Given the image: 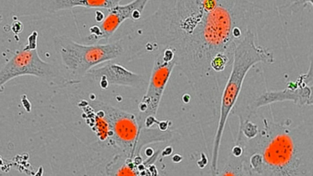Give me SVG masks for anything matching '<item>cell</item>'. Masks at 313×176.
Segmentation results:
<instances>
[{"instance_id":"cell-6","label":"cell","mask_w":313,"mask_h":176,"mask_svg":"<svg viewBox=\"0 0 313 176\" xmlns=\"http://www.w3.org/2000/svg\"><path fill=\"white\" fill-rule=\"evenodd\" d=\"M148 2L147 0H133L125 4H119L109 10L108 14L101 23L90 27V34L85 38L86 42L94 44L102 39L107 40L125 21L140 20Z\"/></svg>"},{"instance_id":"cell-12","label":"cell","mask_w":313,"mask_h":176,"mask_svg":"<svg viewBox=\"0 0 313 176\" xmlns=\"http://www.w3.org/2000/svg\"><path fill=\"white\" fill-rule=\"evenodd\" d=\"M201 155V159L202 160V163L198 166L200 168L203 169L207 165L208 163H208V159L206 155L204 154V153H202Z\"/></svg>"},{"instance_id":"cell-7","label":"cell","mask_w":313,"mask_h":176,"mask_svg":"<svg viewBox=\"0 0 313 176\" xmlns=\"http://www.w3.org/2000/svg\"><path fill=\"white\" fill-rule=\"evenodd\" d=\"M256 64L255 58L249 52L243 50L235 51L230 73L221 96V110L231 112L238 99L247 74Z\"/></svg>"},{"instance_id":"cell-3","label":"cell","mask_w":313,"mask_h":176,"mask_svg":"<svg viewBox=\"0 0 313 176\" xmlns=\"http://www.w3.org/2000/svg\"><path fill=\"white\" fill-rule=\"evenodd\" d=\"M53 40L63 64L78 82L95 66L116 59L124 52L122 40L106 44H85L65 35L55 36Z\"/></svg>"},{"instance_id":"cell-8","label":"cell","mask_w":313,"mask_h":176,"mask_svg":"<svg viewBox=\"0 0 313 176\" xmlns=\"http://www.w3.org/2000/svg\"><path fill=\"white\" fill-rule=\"evenodd\" d=\"M86 75L98 82L102 88L109 85H117L140 89L146 84L141 74L131 71L116 63L107 64L89 71Z\"/></svg>"},{"instance_id":"cell-5","label":"cell","mask_w":313,"mask_h":176,"mask_svg":"<svg viewBox=\"0 0 313 176\" xmlns=\"http://www.w3.org/2000/svg\"><path fill=\"white\" fill-rule=\"evenodd\" d=\"M153 66L146 91L138 105L145 114H155L170 77L176 66L174 51L163 48L154 54Z\"/></svg>"},{"instance_id":"cell-10","label":"cell","mask_w":313,"mask_h":176,"mask_svg":"<svg viewBox=\"0 0 313 176\" xmlns=\"http://www.w3.org/2000/svg\"><path fill=\"white\" fill-rule=\"evenodd\" d=\"M120 2L121 0H57L56 6L59 11L79 7L109 10L120 4Z\"/></svg>"},{"instance_id":"cell-9","label":"cell","mask_w":313,"mask_h":176,"mask_svg":"<svg viewBox=\"0 0 313 176\" xmlns=\"http://www.w3.org/2000/svg\"><path fill=\"white\" fill-rule=\"evenodd\" d=\"M298 98L297 90H292L286 88L280 90L267 91L258 95L247 106L250 111L254 112L260 108L278 102L291 101L296 105Z\"/></svg>"},{"instance_id":"cell-4","label":"cell","mask_w":313,"mask_h":176,"mask_svg":"<svg viewBox=\"0 0 313 176\" xmlns=\"http://www.w3.org/2000/svg\"><path fill=\"white\" fill-rule=\"evenodd\" d=\"M25 75L34 76L51 84L67 85L68 80L57 67L43 60L37 49L25 46L16 51L0 72V84L3 86L13 78Z\"/></svg>"},{"instance_id":"cell-2","label":"cell","mask_w":313,"mask_h":176,"mask_svg":"<svg viewBox=\"0 0 313 176\" xmlns=\"http://www.w3.org/2000/svg\"><path fill=\"white\" fill-rule=\"evenodd\" d=\"M259 114L256 132L244 139L243 157L250 176H313V124L276 121Z\"/></svg>"},{"instance_id":"cell-11","label":"cell","mask_w":313,"mask_h":176,"mask_svg":"<svg viewBox=\"0 0 313 176\" xmlns=\"http://www.w3.org/2000/svg\"><path fill=\"white\" fill-rule=\"evenodd\" d=\"M242 147L239 144H236L233 147L231 150L232 155L235 157L239 158L242 156L243 153Z\"/></svg>"},{"instance_id":"cell-1","label":"cell","mask_w":313,"mask_h":176,"mask_svg":"<svg viewBox=\"0 0 313 176\" xmlns=\"http://www.w3.org/2000/svg\"><path fill=\"white\" fill-rule=\"evenodd\" d=\"M245 21L235 0H179L168 33L176 66L187 77L208 74L219 54L233 57Z\"/></svg>"},{"instance_id":"cell-13","label":"cell","mask_w":313,"mask_h":176,"mask_svg":"<svg viewBox=\"0 0 313 176\" xmlns=\"http://www.w3.org/2000/svg\"><path fill=\"white\" fill-rule=\"evenodd\" d=\"M141 56H142V55H141Z\"/></svg>"}]
</instances>
